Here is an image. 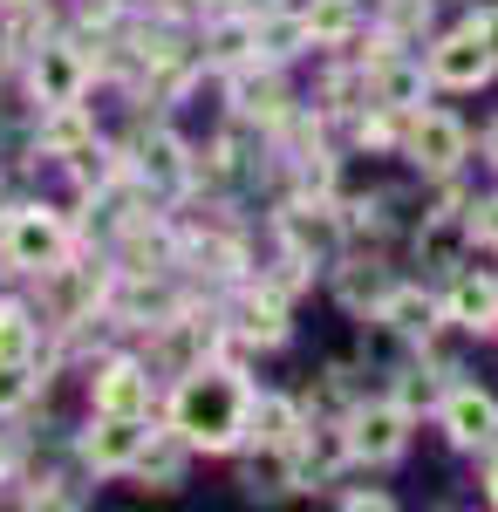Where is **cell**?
Returning a JSON list of instances; mask_svg holds the SVG:
<instances>
[{"mask_svg": "<svg viewBox=\"0 0 498 512\" xmlns=\"http://www.w3.org/2000/svg\"><path fill=\"white\" fill-rule=\"evenodd\" d=\"M246 417H253V390L239 383V369L219 362H192L171 396V431L198 451H232L246 437Z\"/></svg>", "mask_w": 498, "mask_h": 512, "instance_id": "cell-1", "label": "cell"}, {"mask_svg": "<svg viewBox=\"0 0 498 512\" xmlns=\"http://www.w3.org/2000/svg\"><path fill=\"white\" fill-rule=\"evenodd\" d=\"M0 253H7V267H21V274H55V267L69 260V226H62V212H48V205H14L7 226H0Z\"/></svg>", "mask_w": 498, "mask_h": 512, "instance_id": "cell-2", "label": "cell"}, {"mask_svg": "<svg viewBox=\"0 0 498 512\" xmlns=\"http://www.w3.org/2000/svg\"><path fill=\"white\" fill-rule=\"evenodd\" d=\"M342 444H348V458H362V465H389L410 444V410L403 403H355L342 424Z\"/></svg>", "mask_w": 498, "mask_h": 512, "instance_id": "cell-3", "label": "cell"}, {"mask_svg": "<svg viewBox=\"0 0 498 512\" xmlns=\"http://www.w3.org/2000/svg\"><path fill=\"white\" fill-rule=\"evenodd\" d=\"M492 76H498V48L478 41L471 28H458V35H444L430 48V82L437 89H485Z\"/></svg>", "mask_w": 498, "mask_h": 512, "instance_id": "cell-4", "label": "cell"}, {"mask_svg": "<svg viewBox=\"0 0 498 512\" xmlns=\"http://www.w3.org/2000/svg\"><path fill=\"white\" fill-rule=\"evenodd\" d=\"M403 158L417 164V171H458L464 158V123L444 117V110H410V123H403Z\"/></svg>", "mask_w": 498, "mask_h": 512, "instance_id": "cell-5", "label": "cell"}, {"mask_svg": "<svg viewBox=\"0 0 498 512\" xmlns=\"http://www.w3.org/2000/svg\"><path fill=\"white\" fill-rule=\"evenodd\" d=\"M28 89H35L41 110H55V103H82V89H89V55H82V48H69V41H48V48H35Z\"/></svg>", "mask_w": 498, "mask_h": 512, "instance_id": "cell-6", "label": "cell"}, {"mask_svg": "<svg viewBox=\"0 0 498 512\" xmlns=\"http://www.w3.org/2000/svg\"><path fill=\"white\" fill-rule=\"evenodd\" d=\"M89 396H96V410H103V417H151V369H144V362H130V355H116V362L96 369Z\"/></svg>", "mask_w": 498, "mask_h": 512, "instance_id": "cell-7", "label": "cell"}, {"mask_svg": "<svg viewBox=\"0 0 498 512\" xmlns=\"http://www.w3.org/2000/svg\"><path fill=\"white\" fill-rule=\"evenodd\" d=\"M437 424H444V437H451V444L478 451V444H498V403H492L485 390L458 383V390L437 403Z\"/></svg>", "mask_w": 498, "mask_h": 512, "instance_id": "cell-8", "label": "cell"}, {"mask_svg": "<svg viewBox=\"0 0 498 512\" xmlns=\"http://www.w3.org/2000/svg\"><path fill=\"white\" fill-rule=\"evenodd\" d=\"M280 239H287L294 260H328L335 239H342V219H335V205H307V198H294V205L280 212Z\"/></svg>", "mask_w": 498, "mask_h": 512, "instance_id": "cell-9", "label": "cell"}, {"mask_svg": "<svg viewBox=\"0 0 498 512\" xmlns=\"http://www.w3.org/2000/svg\"><path fill=\"white\" fill-rule=\"evenodd\" d=\"M144 417H103L96 410V431L82 437V458L96 465V472H130L137 465V451H144Z\"/></svg>", "mask_w": 498, "mask_h": 512, "instance_id": "cell-10", "label": "cell"}, {"mask_svg": "<svg viewBox=\"0 0 498 512\" xmlns=\"http://www.w3.org/2000/svg\"><path fill=\"white\" fill-rule=\"evenodd\" d=\"M130 151H137V158H130V171H137L144 185H157V192H178V185L192 178V158H185V144H178L171 130H144Z\"/></svg>", "mask_w": 498, "mask_h": 512, "instance_id": "cell-11", "label": "cell"}, {"mask_svg": "<svg viewBox=\"0 0 498 512\" xmlns=\"http://www.w3.org/2000/svg\"><path fill=\"white\" fill-rule=\"evenodd\" d=\"M376 321H389V328L410 335V342H430L451 315H444V301H430L423 287H389L383 301H376Z\"/></svg>", "mask_w": 498, "mask_h": 512, "instance_id": "cell-12", "label": "cell"}, {"mask_svg": "<svg viewBox=\"0 0 498 512\" xmlns=\"http://www.w3.org/2000/svg\"><path fill=\"white\" fill-rule=\"evenodd\" d=\"M423 89H430V69L423 62H403V55H383L376 76H369V96L383 110H423Z\"/></svg>", "mask_w": 498, "mask_h": 512, "instance_id": "cell-13", "label": "cell"}, {"mask_svg": "<svg viewBox=\"0 0 498 512\" xmlns=\"http://www.w3.org/2000/svg\"><path fill=\"white\" fill-rule=\"evenodd\" d=\"M246 431L260 437L267 451H294V444L307 437V417H301V403H287V396H253Z\"/></svg>", "mask_w": 498, "mask_h": 512, "instance_id": "cell-14", "label": "cell"}, {"mask_svg": "<svg viewBox=\"0 0 498 512\" xmlns=\"http://www.w3.org/2000/svg\"><path fill=\"white\" fill-rule=\"evenodd\" d=\"M35 144L48 151V158H76V151H89V144H96V123L82 117V103H55V110L41 117Z\"/></svg>", "mask_w": 498, "mask_h": 512, "instance_id": "cell-15", "label": "cell"}, {"mask_svg": "<svg viewBox=\"0 0 498 512\" xmlns=\"http://www.w3.org/2000/svg\"><path fill=\"white\" fill-rule=\"evenodd\" d=\"M205 62L239 69V62H260V41H253V14H219L205 28Z\"/></svg>", "mask_w": 498, "mask_h": 512, "instance_id": "cell-16", "label": "cell"}, {"mask_svg": "<svg viewBox=\"0 0 498 512\" xmlns=\"http://www.w3.org/2000/svg\"><path fill=\"white\" fill-rule=\"evenodd\" d=\"M444 315L464 321V328H478V335H498V280L464 274L458 287H451V301H444Z\"/></svg>", "mask_w": 498, "mask_h": 512, "instance_id": "cell-17", "label": "cell"}, {"mask_svg": "<svg viewBox=\"0 0 498 512\" xmlns=\"http://www.w3.org/2000/svg\"><path fill=\"white\" fill-rule=\"evenodd\" d=\"M239 335L246 342H287V301H280V287H260V294H246L239 301Z\"/></svg>", "mask_w": 498, "mask_h": 512, "instance_id": "cell-18", "label": "cell"}, {"mask_svg": "<svg viewBox=\"0 0 498 512\" xmlns=\"http://www.w3.org/2000/svg\"><path fill=\"white\" fill-rule=\"evenodd\" d=\"M307 35H314V48H342L355 28H362V7L355 0H314V7H301Z\"/></svg>", "mask_w": 498, "mask_h": 512, "instance_id": "cell-19", "label": "cell"}, {"mask_svg": "<svg viewBox=\"0 0 498 512\" xmlns=\"http://www.w3.org/2000/svg\"><path fill=\"white\" fill-rule=\"evenodd\" d=\"M253 41H260V55L267 62H287V55H301V48H314V35H307L301 14H253Z\"/></svg>", "mask_w": 498, "mask_h": 512, "instance_id": "cell-20", "label": "cell"}, {"mask_svg": "<svg viewBox=\"0 0 498 512\" xmlns=\"http://www.w3.org/2000/svg\"><path fill=\"white\" fill-rule=\"evenodd\" d=\"M130 472L144 478V485L157 478V492H171V485L185 478V437H171V444H157V451H151V437H144V451H137V465H130Z\"/></svg>", "mask_w": 498, "mask_h": 512, "instance_id": "cell-21", "label": "cell"}, {"mask_svg": "<svg viewBox=\"0 0 498 512\" xmlns=\"http://www.w3.org/2000/svg\"><path fill=\"white\" fill-rule=\"evenodd\" d=\"M0 362H35V315L21 301H0Z\"/></svg>", "mask_w": 498, "mask_h": 512, "instance_id": "cell-22", "label": "cell"}, {"mask_svg": "<svg viewBox=\"0 0 498 512\" xmlns=\"http://www.w3.org/2000/svg\"><path fill=\"white\" fill-rule=\"evenodd\" d=\"M239 110L260 117V123H280V117H287V96H280V82H273V76H260V82L246 76V82H239Z\"/></svg>", "mask_w": 498, "mask_h": 512, "instance_id": "cell-23", "label": "cell"}, {"mask_svg": "<svg viewBox=\"0 0 498 512\" xmlns=\"http://www.w3.org/2000/svg\"><path fill=\"white\" fill-rule=\"evenodd\" d=\"M35 396V376H28V362H0V417L7 410H21Z\"/></svg>", "mask_w": 498, "mask_h": 512, "instance_id": "cell-24", "label": "cell"}, {"mask_svg": "<svg viewBox=\"0 0 498 512\" xmlns=\"http://www.w3.org/2000/svg\"><path fill=\"white\" fill-rule=\"evenodd\" d=\"M471 239H485V246H498V192L471 205Z\"/></svg>", "mask_w": 498, "mask_h": 512, "instance_id": "cell-25", "label": "cell"}, {"mask_svg": "<svg viewBox=\"0 0 498 512\" xmlns=\"http://www.w3.org/2000/svg\"><path fill=\"white\" fill-rule=\"evenodd\" d=\"M464 28H471V35H478V41H492V48H498V7H485V14H471Z\"/></svg>", "mask_w": 498, "mask_h": 512, "instance_id": "cell-26", "label": "cell"}, {"mask_svg": "<svg viewBox=\"0 0 498 512\" xmlns=\"http://www.w3.org/2000/svg\"><path fill=\"white\" fill-rule=\"evenodd\" d=\"M485 499L498 506V451H492V465H485Z\"/></svg>", "mask_w": 498, "mask_h": 512, "instance_id": "cell-27", "label": "cell"}, {"mask_svg": "<svg viewBox=\"0 0 498 512\" xmlns=\"http://www.w3.org/2000/svg\"><path fill=\"white\" fill-rule=\"evenodd\" d=\"M7 465H14V437L0 431V472H7Z\"/></svg>", "mask_w": 498, "mask_h": 512, "instance_id": "cell-28", "label": "cell"}, {"mask_svg": "<svg viewBox=\"0 0 498 512\" xmlns=\"http://www.w3.org/2000/svg\"><path fill=\"white\" fill-rule=\"evenodd\" d=\"M485 158L498 164V123H492V130H485Z\"/></svg>", "mask_w": 498, "mask_h": 512, "instance_id": "cell-29", "label": "cell"}]
</instances>
